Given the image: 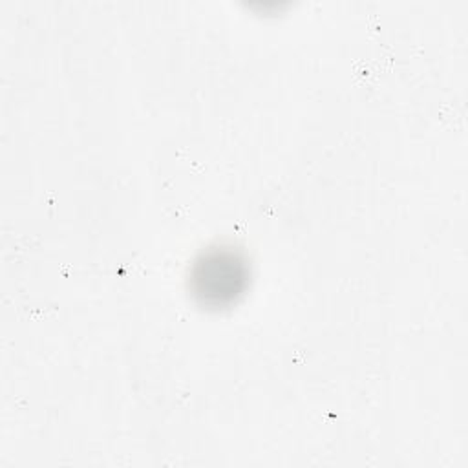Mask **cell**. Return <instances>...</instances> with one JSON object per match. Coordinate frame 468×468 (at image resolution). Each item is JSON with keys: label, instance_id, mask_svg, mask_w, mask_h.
I'll list each match as a JSON object with an SVG mask.
<instances>
[{"label": "cell", "instance_id": "obj_1", "mask_svg": "<svg viewBox=\"0 0 468 468\" xmlns=\"http://www.w3.org/2000/svg\"><path fill=\"white\" fill-rule=\"evenodd\" d=\"M194 282L196 292L207 300L232 298L245 282V265L232 252H214L197 263Z\"/></svg>", "mask_w": 468, "mask_h": 468}]
</instances>
